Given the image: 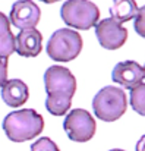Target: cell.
<instances>
[{
    "label": "cell",
    "mask_w": 145,
    "mask_h": 151,
    "mask_svg": "<svg viewBox=\"0 0 145 151\" xmlns=\"http://www.w3.org/2000/svg\"><path fill=\"white\" fill-rule=\"evenodd\" d=\"M44 85L47 91V110L54 116L66 114L76 91V79L73 73L65 66H50L44 73Z\"/></svg>",
    "instance_id": "6da1fadb"
},
{
    "label": "cell",
    "mask_w": 145,
    "mask_h": 151,
    "mask_svg": "<svg viewBox=\"0 0 145 151\" xmlns=\"http://www.w3.org/2000/svg\"><path fill=\"white\" fill-rule=\"evenodd\" d=\"M44 129V119L32 109L9 113L3 120V131L13 142H25L38 137Z\"/></svg>",
    "instance_id": "7a4b0ae2"
},
{
    "label": "cell",
    "mask_w": 145,
    "mask_h": 151,
    "mask_svg": "<svg viewBox=\"0 0 145 151\" xmlns=\"http://www.w3.org/2000/svg\"><path fill=\"white\" fill-rule=\"evenodd\" d=\"M128 109V99L122 88L104 87L93 100L94 114L103 122H114L120 119Z\"/></svg>",
    "instance_id": "3957f363"
},
{
    "label": "cell",
    "mask_w": 145,
    "mask_h": 151,
    "mask_svg": "<svg viewBox=\"0 0 145 151\" xmlns=\"http://www.w3.org/2000/svg\"><path fill=\"white\" fill-rule=\"evenodd\" d=\"M60 16L72 28L90 29L98 24L100 9L90 0H66L60 9Z\"/></svg>",
    "instance_id": "277c9868"
},
{
    "label": "cell",
    "mask_w": 145,
    "mask_h": 151,
    "mask_svg": "<svg viewBox=\"0 0 145 151\" xmlns=\"http://www.w3.org/2000/svg\"><path fill=\"white\" fill-rule=\"evenodd\" d=\"M82 50V38L79 32L62 28L53 32L47 43V54L56 62H70Z\"/></svg>",
    "instance_id": "5b68a950"
},
{
    "label": "cell",
    "mask_w": 145,
    "mask_h": 151,
    "mask_svg": "<svg viewBox=\"0 0 145 151\" xmlns=\"http://www.w3.org/2000/svg\"><path fill=\"white\" fill-rule=\"evenodd\" d=\"M65 132L75 142H87L95 134V120L84 109L69 111L63 122Z\"/></svg>",
    "instance_id": "8992f818"
},
{
    "label": "cell",
    "mask_w": 145,
    "mask_h": 151,
    "mask_svg": "<svg viewBox=\"0 0 145 151\" xmlns=\"http://www.w3.org/2000/svg\"><path fill=\"white\" fill-rule=\"evenodd\" d=\"M95 35L101 47L107 50L120 49L128 40V29L113 18L98 21L95 25Z\"/></svg>",
    "instance_id": "52a82bcc"
},
{
    "label": "cell",
    "mask_w": 145,
    "mask_h": 151,
    "mask_svg": "<svg viewBox=\"0 0 145 151\" xmlns=\"http://www.w3.org/2000/svg\"><path fill=\"white\" fill-rule=\"evenodd\" d=\"M40 18H41V10L32 0H18L12 6L9 21L13 27L24 31L35 28L37 24L40 22Z\"/></svg>",
    "instance_id": "ba28073f"
},
{
    "label": "cell",
    "mask_w": 145,
    "mask_h": 151,
    "mask_svg": "<svg viewBox=\"0 0 145 151\" xmlns=\"http://www.w3.org/2000/svg\"><path fill=\"white\" fill-rule=\"evenodd\" d=\"M111 79L116 84H119V85H122L125 88L132 90L134 87L142 84V81L145 79L144 68L139 63L134 62V60L120 62V63H117L113 68Z\"/></svg>",
    "instance_id": "9c48e42d"
},
{
    "label": "cell",
    "mask_w": 145,
    "mask_h": 151,
    "mask_svg": "<svg viewBox=\"0 0 145 151\" xmlns=\"http://www.w3.org/2000/svg\"><path fill=\"white\" fill-rule=\"evenodd\" d=\"M43 35L35 28L24 29L15 37V51L24 57H35L43 49Z\"/></svg>",
    "instance_id": "30bf717a"
},
{
    "label": "cell",
    "mask_w": 145,
    "mask_h": 151,
    "mask_svg": "<svg viewBox=\"0 0 145 151\" xmlns=\"http://www.w3.org/2000/svg\"><path fill=\"white\" fill-rule=\"evenodd\" d=\"M29 97L28 87L21 79H9L1 87V99L10 107H19Z\"/></svg>",
    "instance_id": "8fae6325"
},
{
    "label": "cell",
    "mask_w": 145,
    "mask_h": 151,
    "mask_svg": "<svg viewBox=\"0 0 145 151\" xmlns=\"http://www.w3.org/2000/svg\"><path fill=\"white\" fill-rule=\"evenodd\" d=\"M110 15L117 22L123 24L131 19H135L138 15V6L135 0H113Z\"/></svg>",
    "instance_id": "7c38bea8"
},
{
    "label": "cell",
    "mask_w": 145,
    "mask_h": 151,
    "mask_svg": "<svg viewBox=\"0 0 145 151\" xmlns=\"http://www.w3.org/2000/svg\"><path fill=\"white\" fill-rule=\"evenodd\" d=\"M15 51V35L10 31V21L0 12V57L9 59Z\"/></svg>",
    "instance_id": "4fadbf2b"
},
{
    "label": "cell",
    "mask_w": 145,
    "mask_h": 151,
    "mask_svg": "<svg viewBox=\"0 0 145 151\" xmlns=\"http://www.w3.org/2000/svg\"><path fill=\"white\" fill-rule=\"evenodd\" d=\"M131 106L132 109L139 113L141 116H145V84H139L131 90Z\"/></svg>",
    "instance_id": "5bb4252c"
},
{
    "label": "cell",
    "mask_w": 145,
    "mask_h": 151,
    "mask_svg": "<svg viewBox=\"0 0 145 151\" xmlns=\"http://www.w3.org/2000/svg\"><path fill=\"white\" fill-rule=\"evenodd\" d=\"M29 151H60V150H59V147H57V144L54 141H51L50 138L44 137V138L37 139L31 145Z\"/></svg>",
    "instance_id": "9a60e30c"
},
{
    "label": "cell",
    "mask_w": 145,
    "mask_h": 151,
    "mask_svg": "<svg viewBox=\"0 0 145 151\" xmlns=\"http://www.w3.org/2000/svg\"><path fill=\"white\" fill-rule=\"evenodd\" d=\"M135 31L145 38V6L138 9V15L135 16Z\"/></svg>",
    "instance_id": "2e32d148"
},
{
    "label": "cell",
    "mask_w": 145,
    "mask_h": 151,
    "mask_svg": "<svg viewBox=\"0 0 145 151\" xmlns=\"http://www.w3.org/2000/svg\"><path fill=\"white\" fill-rule=\"evenodd\" d=\"M7 59L0 57V88L7 82Z\"/></svg>",
    "instance_id": "e0dca14e"
},
{
    "label": "cell",
    "mask_w": 145,
    "mask_h": 151,
    "mask_svg": "<svg viewBox=\"0 0 145 151\" xmlns=\"http://www.w3.org/2000/svg\"><path fill=\"white\" fill-rule=\"evenodd\" d=\"M136 151H145V135L136 142Z\"/></svg>",
    "instance_id": "ac0fdd59"
},
{
    "label": "cell",
    "mask_w": 145,
    "mask_h": 151,
    "mask_svg": "<svg viewBox=\"0 0 145 151\" xmlns=\"http://www.w3.org/2000/svg\"><path fill=\"white\" fill-rule=\"evenodd\" d=\"M41 1H44V3L50 4V3H56V1H59V0H41Z\"/></svg>",
    "instance_id": "d6986e66"
},
{
    "label": "cell",
    "mask_w": 145,
    "mask_h": 151,
    "mask_svg": "<svg viewBox=\"0 0 145 151\" xmlns=\"http://www.w3.org/2000/svg\"><path fill=\"white\" fill-rule=\"evenodd\" d=\"M110 151H125V150H120V148H114V150H110Z\"/></svg>",
    "instance_id": "ffe728a7"
},
{
    "label": "cell",
    "mask_w": 145,
    "mask_h": 151,
    "mask_svg": "<svg viewBox=\"0 0 145 151\" xmlns=\"http://www.w3.org/2000/svg\"><path fill=\"white\" fill-rule=\"evenodd\" d=\"M142 68H144V75H145V65H144V66H142Z\"/></svg>",
    "instance_id": "44dd1931"
}]
</instances>
